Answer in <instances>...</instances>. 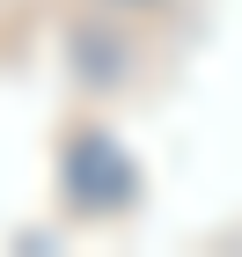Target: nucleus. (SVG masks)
<instances>
[{"label":"nucleus","mask_w":242,"mask_h":257,"mask_svg":"<svg viewBox=\"0 0 242 257\" xmlns=\"http://www.w3.org/2000/svg\"><path fill=\"white\" fill-rule=\"evenodd\" d=\"M66 184H74L81 206H125V191H132V162H125L103 133H88V140H74V155H66Z\"/></svg>","instance_id":"obj_1"}]
</instances>
